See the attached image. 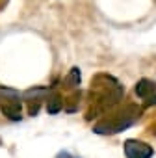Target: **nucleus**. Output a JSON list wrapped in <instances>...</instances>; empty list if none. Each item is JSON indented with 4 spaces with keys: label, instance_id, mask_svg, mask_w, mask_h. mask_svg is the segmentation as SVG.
<instances>
[{
    "label": "nucleus",
    "instance_id": "nucleus-5",
    "mask_svg": "<svg viewBox=\"0 0 156 158\" xmlns=\"http://www.w3.org/2000/svg\"><path fill=\"white\" fill-rule=\"evenodd\" d=\"M67 86H76L78 82H80V71L78 69H72L71 71V74H69V78H67Z\"/></svg>",
    "mask_w": 156,
    "mask_h": 158
},
{
    "label": "nucleus",
    "instance_id": "nucleus-3",
    "mask_svg": "<svg viewBox=\"0 0 156 158\" xmlns=\"http://www.w3.org/2000/svg\"><path fill=\"white\" fill-rule=\"evenodd\" d=\"M136 93H138V97H141V99H150V95L156 97V95H154V84L149 82V80H141V82L136 86Z\"/></svg>",
    "mask_w": 156,
    "mask_h": 158
},
{
    "label": "nucleus",
    "instance_id": "nucleus-4",
    "mask_svg": "<svg viewBox=\"0 0 156 158\" xmlns=\"http://www.w3.org/2000/svg\"><path fill=\"white\" fill-rule=\"evenodd\" d=\"M60 108H61V101H60V97H54V99H50V101H48V104H47V110H48L50 114H56V112H60Z\"/></svg>",
    "mask_w": 156,
    "mask_h": 158
},
{
    "label": "nucleus",
    "instance_id": "nucleus-1",
    "mask_svg": "<svg viewBox=\"0 0 156 158\" xmlns=\"http://www.w3.org/2000/svg\"><path fill=\"white\" fill-rule=\"evenodd\" d=\"M125 152H126V158H150L152 149H150L147 143L128 139V141L125 143Z\"/></svg>",
    "mask_w": 156,
    "mask_h": 158
},
{
    "label": "nucleus",
    "instance_id": "nucleus-2",
    "mask_svg": "<svg viewBox=\"0 0 156 158\" xmlns=\"http://www.w3.org/2000/svg\"><path fill=\"white\" fill-rule=\"evenodd\" d=\"M2 114L6 115V117H10V119H13V121H17V119H21V104L19 102H13V101H8V102H4L2 104Z\"/></svg>",
    "mask_w": 156,
    "mask_h": 158
}]
</instances>
